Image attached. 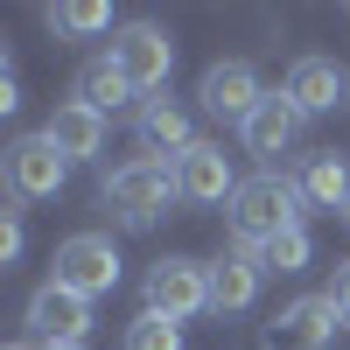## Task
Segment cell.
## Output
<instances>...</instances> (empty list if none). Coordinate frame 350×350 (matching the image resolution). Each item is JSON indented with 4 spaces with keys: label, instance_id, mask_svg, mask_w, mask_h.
<instances>
[{
    "label": "cell",
    "instance_id": "obj_1",
    "mask_svg": "<svg viewBox=\"0 0 350 350\" xmlns=\"http://www.w3.org/2000/svg\"><path fill=\"white\" fill-rule=\"evenodd\" d=\"M224 224H231V239H239V252H259V245H273L280 231H295L301 224L295 175H273V168L245 175V183L231 189V203H224Z\"/></svg>",
    "mask_w": 350,
    "mask_h": 350
},
{
    "label": "cell",
    "instance_id": "obj_2",
    "mask_svg": "<svg viewBox=\"0 0 350 350\" xmlns=\"http://www.w3.org/2000/svg\"><path fill=\"white\" fill-rule=\"evenodd\" d=\"M175 196H183L175 189V161H154V154H133L126 168L105 175V211L120 224H133V231H148Z\"/></svg>",
    "mask_w": 350,
    "mask_h": 350
},
{
    "label": "cell",
    "instance_id": "obj_3",
    "mask_svg": "<svg viewBox=\"0 0 350 350\" xmlns=\"http://www.w3.org/2000/svg\"><path fill=\"white\" fill-rule=\"evenodd\" d=\"M56 287H70L84 301H98V295L120 287V252H112L105 231H77V239L56 245Z\"/></svg>",
    "mask_w": 350,
    "mask_h": 350
},
{
    "label": "cell",
    "instance_id": "obj_4",
    "mask_svg": "<svg viewBox=\"0 0 350 350\" xmlns=\"http://www.w3.org/2000/svg\"><path fill=\"white\" fill-rule=\"evenodd\" d=\"M105 56L126 70L133 92H161L168 70H175V42H168V28H161V21H126L120 36H112V49H105Z\"/></svg>",
    "mask_w": 350,
    "mask_h": 350
},
{
    "label": "cell",
    "instance_id": "obj_5",
    "mask_svg": "<svg viewBox=\"0 0 350 350\" xmlns=\"http://www.w3.org/2000/svg\"><path fill=\"white\" fill-rule=\"evenodd\" d=\"M148 308L168 323H189V315L211 308V267L196 259H154L148 267Z\"/></svg>",
    "mask_w": 350,
    "mask_h": 350
},
{
    "label": "cell",
    "instance_id": "obj_6",
    "mask_svg": "<svg viewBox=\"0 0 350 350\" xmlns=\"http://www.w3.org/2000/svg\"><path fill=\"white\" fill-rule=\"evenodd\" d=\"M0 175H8V189H14L21 203H36V196H56V189H64L70 161L49 148V133H21L14 148L0 154Z\"/></svg>",
    "mask_w": 350,
    "mask_h": 350
},
{
    "label": "cell",
    "instance_id": "obj_7",
    "mask_svg": "<svg viewBox=\"0 0 350 350\" xmlns=\"http://www.w3.org/2000/svg\"><path fill=\"white\" fill-rule=\"evenodd\" d=\"M336 323H343L336 295H301V301H287V308L273 315V329H267L259 350H329Z\"/></svg>",
    "mask_w": 350,
    "mask_h": 350
},
{
    "label": "cell",
    "instance_id": "obj_8",
    "mask_svg": "<svg viewBox=\"0 0 350 350\" xmlns=\"http://www.w3.org/2000/svg\"><path fill=\"white\" fill-rule=\"evenodd\" d=\"M196 98H203V112H217V120H252V112H259V98H267V92H259V70L245 64V56H224V64H211V70H203V84H196Z\"/></svg>",
    "mask_w": 350,
    "mask_h": 350
},
{
    "label": "cell",
    "instance_id": "obj_9",
    "mask_svg": "<svg viewBox=\"0 0 350 350\" xmlns=\"http://www.w3.org/2000/svg\"><path fill=\"white\" fill-rule=\"evenodd\" d=\"M28 329H36V343H84V329H92V301L49 280V287H36V301H28Z\"/></svg>",
    "mask_w": 350,
    "mask_h": 350
},
{
    "label": "cell",
    "instance_id": "obj_10",
    "mask_svg": "<svg viewBox=\"0 0 350 350\" xmlns=\"http://www.w3.org/2000/svg\"><path fill=\"white\" fill-rule=\"evenodd\" d=\"M175 189H183V203H231V189H239L231 154L217 140H196V148L175 161Z\"/></svg>",
    "mask_w": 350,
    "mask_h": 350
},
{
    "label": "cell",
    "instance_id": "obj_11",
    "mask_svg": "<svg viewBox=\"0 0 350 350\" xmlns=\"http://www.w3.org/2000/svg\"><path fill=\"white\" fill-rule=\"evenodd\" d=\"M301 120H308V112H301L295 98H287V92H267V98H259V112L239 126V133H245V154H259V161L287 154V148L301 140Z\"/></svg>",
    "mask_w": 350,
    "mask_h": 350
},
{
    "label": "cell",
    "instance_id": "obj_12",
    "mask_svg": "<svg viewBox=\"0 0 350 350\" xmlns=\"http://www.w3.org/2000/svg\"><path fill=\"white\" fill-rule=\"evenodd\" d=\"M295 189H301V203H315V211H350V161L336 154V148H315V154H301L295 161Z\"/></svg>",
    "mask_w": 350,
    "mask_h": 350
},
{
    "label": "cell",
    "instance_id": "obj_13",
    "mask_svg": "<svg viewBox=\"0 0 350 350\" xmlns=\"http://www.w3.org/2000/svg\"><path fill=\"white\" fill-rule=\"evenodd\" d=\"M259 252H224L211 267V315H245L259 301Z\"/></svg>",
    "mask_w": 350,
    "mask_h": 350
},
{
    "label": "cell",
    "instance_id": "obj_14",
    "mask_svg": "<svg viewBox=\"0 0 350 350\" xmlns=\"http://www.w3.org/2000/svg\"><path fill=\"white\" fill-rule=\"evenodd\" d=\"M42 133H49V148L64 154V161H92V154L105 148V112H92V105H77V98H70V105H56V112H49V126H42Z\"/></svg>",
    "mask_w": 350,
    "mask_h": 350
},
{
    "label": "cell",
    "instance_id": "obj_15",
    "mask_svg": "<svg viewBox=\"0 0 350 350\" xmlns=\"http://www.w3.org/2000/svg\"><path fill=\"white\" fill-rule=\"evenodd\" d=\"M287 98H295L301 112H329L336 98H350V77L329 64V56H295V70H287V84H280Z\"/></svg>",
    "mask_w": 350,
    "mask_h": 350
},
{
    "label": "cell",
    "instance_id": "obj_16",
    "mask_svg": "<svg viewBox=\"0 0 350 350\" xmlns=\"http://www.w3.org/2000/svg\"><path fill=\"white\" fill-rule=\"evenodd\" d=\"M140 148H148L154 161H161V154H168V161H183V154L196 148V133H189V120H183L168 98H154L148 112H140Z\"/></svg>",
    "mask_w": 350,
    "mask_h": 350
},
{
    "label": "cell",
    "instance_id": "obj_17",
    "mask_svg": "<svg viewBox=\"0 0 350 350\" xmlns=\"http://www.w3.org/2000/svg\"><path fill=\"white\" fill-rule=\"evenodd\" d=\"M70 98H77V105H92V112H120V105L133 98V84H126V70L112 64V56H92V64L77 70Z\"/></svg>",
    "mask_w": 350,
    "mask_h": 350
},
{
    "label": "cell",
    "instance_id": "obj_18",
    "mask_svg": "<svg viewBox=\"0 0 350 350\" xmlns=\"http://www.w3.org/2000/svg\"><path fill=\"white\" fill-rule=\"evenodd\" d=\"M49 28H56V36H105V28H112V8H105V0H56V8H49Z\"/></svg>",
    "mask_w": 350,
    "mask_h": 350
},
{
    "label": "cell",
    "instance_id": "obj_19",
    "mask_svg": "<svg viewBox=\"0 0 350 350\" xmlns=\"http://www.w3.org/2000/svg\"><path fill=\"white\" fill-rule=\"evenodd\" d=\"M126 350H183V323H168V315L140 308L126 323Z\"/></svg>",
    "mask_w": 350,
    "mask_h": 350
},
{
    "label": "cell",
    "instance_id": "obj_20",
    "mask_svg": "<svg viewBox=\"0 0 350 350\" xmlns=\"http://www.w3.org/2000/svg\"><path fill=\"white\" fill-rule=\"evenodd\" d=\"M308 252H315V245H308V231L295 224V231H280L273 245H259V267H267V273H301V267H308Z\"/></svg>",
    "mask_w": 350,
    "mask_h": 350
},
{
    "label": "cell",
    "instance_id": "obj_21",
    "mask_svg": "<svg viewBox=\"0 0 350 350\" xmlns=\"http://www.w3.org/2000/svg\"><path fill=\"white\" fill-rule=\"evenodd\" d=\"M21 252V217L8 211V217H0V259H14Z\"/></svg>",
    "mask_w": 350,
    "mask_h": 350
},
{
    "label": "cell",
    "instance_id": "obj_22",
    "mask_svg": "<svg viewBox=\"0 0 350 350\" xmlns=\"http://www.w3.org/2000/svg\"><path fill=\"white\" fill-rule=\"evenodd\" d=\"M336 308H343V323H350V267L336 273Z\"/></svg>",
    "mask_w": 350,
    "mask_h": 350
},
{
    "label": "cell",
    "instance_id": "obj_23",
    "mask_svg": "<svg viewBox=\"0 0 350 350\" xmlns=\"http://www.w3.org/2000/svg\"><path fill=\"white\" fill-rule=\"evenodd\" d=\"M42 350H84V343H42Z\"/></svg>",
    "mask_w": 350,
    "mask_h": 350
},
{
    "label": "cell",
    "instance_id": "obj_24",
    "mask_svg": "<svg viewBox=\"0 0 350 350\" xmlns=\"http://www.w3.org/2000/svg\"><path fill=\"white\" fill-rule=\"evenodd\" d=\"M8 350H42V343H8Z\"/></svg>",
    "mask_w": 350,
    "mask_h": 350
}]
</instances>
